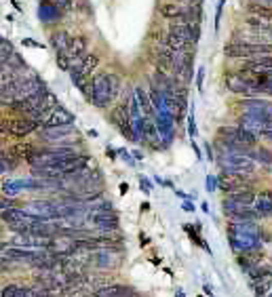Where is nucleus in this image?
<instances>
[{
    "mask_svg": "<svg viewBox=\"0 0 272 297\" xmlns=\"http://www.w3.org/2000/svg\"><path fill=\"white\" fill-rule=\"evenodd\" d=\"M226 234H228L230 249H232L236 255L264 249L261 238H259L257 223H251V221H228Z\"/></svg>",
    "mask_w": 272,
    "mask_h": 297,
    "instance_id": "1",
    "label": "nucleus"
},
{
    "mask_svg": "<svg viewBox=\"0 0 272 297\" xmlns=\"http://www.w3.org/2000/svg\"><path fill=\"white\" fill-rule=\"evenodd\" d=\"M120 93V78L112 72H99L89 83V99L95 108L106 110Z\"/></svg>",
    "mask_w": 272,
    "mask_h": 297,
    "instance_id": "2",
    "label": "nucleus"
},
{
    "mask_svg": "<svg viewBox=\"0 0 272 297\" xmlns=\"http://www.w3.org/2000/svg\"><path fill=\"white\" fill-rule=\"evenodd\" d=\"M224 55L228 59H257L272 55V45L266 43H249V40H232L224 47Z\"/></svg>",
    "mask_w": 272,
    "mask_h": 297,
    "instance_id": "3",
    "label": "nucleus"
},
{
    "mask_svg": "<svg viewBox=\"0 0 272 297\" xmlns=\"http://www.w3.org/2000/svg\"><path fill=\"white\" fill-rule=\"evenodd\" d=\"M221 173L228 175H247L251 177L255 173V160L249 154H238V152H226L221 156Z\"/></svg>",
    "mask_w": 272,
    "mask_h": 297,
    "instance_id": "4",
    "label": "nucleus"
},
{
    "mask_svg": "<svg viewBox=\"0 0 272 297\" xmlns=\"http://www.w3.org/2000/svg\"><path fill=\"white\" fill-rule=\"evenodd\" d=\"M192 59H194V51H181V53H175V59H173V66H171V72H173V78L181 85H188L192 83Z\"/></svg>",
    "mask_w": 272,
    "mask_h": 297,
    "instance_id": "5",
    "label": "nucleus"
},
{
    "mask_svg": "<svg viewBox=\"0 0 272 297\" xmlns=\"http://www.w3.org/2000/svg\"><path fill=\"white\" fill-rule=\"evenodd\" d=\"M224 83H226V89L230 91V93H234V95L243 97V99L261 97V91L255 89L251 83H247V78L240 74V72H228L226 78H224Z\"/></svg>",
    "mask_w": 272,
    "mask_h": 297,
    "instance_id": "6",
    "label": "nucleus"
},
{
    "mask_svg": "<svg viewBox=\"0 0 272 297\" xmlns=\"http://www.w3.org/2000/svg\"><path fill=\"white\" fill-rule=\"evenodd\" d=\"M97 64H99V57H97L95 53L87 55L83 61H80V64H76V66L72 68V83H74L78 89H83V91H87V93H89V87L85 85V80H91V74L95 72Z\"/></svg>",
    "mask_w": 272,
    "mask_h": 297,
    "instance_id": "7",
    "label": "nucleus"
},
{
    "mask_svg": "<svg viewBox=\"0 0 272 297\" xmlns=\"http://www.w3.org/2000/svg\"><path fill=\"white\" fill-rule=\"evenodd\" d=\"M221 209H224V215L228 217V221H251V223H255L259 219L253 207H245V204L234 202L230 198H226L221 202Z\"/></svg>",
    "mask_w": 272,
    "mask_h": 297,
    "instance_id": "8",
    "label": "nucleus"
},
{
    "mask_svg": "<svg viewBox=\"0 0 272 297\" xmlns=\"http://www.w3.org/2000/svg\"><path fill=\"white\" fill-rule=\"evenodd\" d=\"M120 253H123V247H114V249H99L91 253V261L97 270H112L120 263Z\"/></svg>",
    "mask_w": 272,
    "mask_h": 297,
    "instance_id": "9",
    "label": "nucleus"
},
{
    "mask_svg": "<svg viewBox=\"0 0 272 297\" xmlns=\"http://www.w3.org/2000/svg\"><path fill=\"white\" fill-rule=\"evenodd\" d=\"M110 120L112 125L118 127V131L123 133L127 139L133 141V127H131V112H129V104H120L110 112Z\"/></svg>",
    "mask_w": 272,
    "mask_h": 297,
    "instance_id": "10",
    "label": "nucleus"
},
{
    "mask_svg": "<svg viewBox=\"0 0 272 297\" xmlns=\"http://www.w3.org/2000/svg\"><path fill=\"white\" fill-rule=\"evenodd\" d=\"M74 133V127H43L40 129V137L57 143V148H72L70 146V137Z\"/></svg>",
    "mask_w": 272,
    "mask_h": 297,
    "instance_id": "11",
    "label": "nucleus"
},
{
    "mask_svg": "<svg viewBox=\"0 0 272 297\" xmlns=\"http://www.w3.org/2000/svg\"><path fill=\"white\" fill-rule=\"evenodd\" d=\"M238 127H243L251 133H259V135H264L266 131L272 129V116H264V114H243L238 118Z\"/></svg>",
    "mask_w": 272,
    "mask_h": 297,
    "instance_id": "12",
    "label": "nucleus"
},
{
    "mask_svg": "<svg viewBox=\"0 0 272 297\" xmlns=\"http://www.w3.org/2000/svg\"><path fill=\"white\" fill-rule=\"evenodd\" d=\"M238 108H243V114H264L272 116V101L264 97H249V99H240Z\"/></svg>",
    "mask_w": 272,
    "mask_h": 297,
    "instance_id": "13",
    "label": "nucleus"
},
{
    "mask_svg": "<svg viewBox=\"0 0 272 297\" xmlns=\"http://www.w3.org/2000/svg\"><path fill=\"white\" fill-rule=\"evenodd\" d=\"M240 70H247V72H253V74H259L268 80H272V55H266V57H257V59H251V61H245L243 68Z\"/></svg>",
    "mask_w": 272,
    "mask_h": 297,
    "instance_id": "14",
    "label": "nucleus"
},
{
    "mask_svg": "<svg viewBox=\"0 0 272 297\" xmlns=\"http://www.w3.org/2000/svg\"><path fill=\"white\" fill-rule=\"evenodd\" d=\"M87 49H89V43H87V38L85 36H76V38H72V43H70V47H68V51H66V57H68V61L72 66H76V64H80L85 57H87Z\"/></svg>",
    "mask_w": 272,
    "mask_h": 297,
    "instance_id": "15",
    "label": "nucleus"
},
{
    "mask_svg": "<svg viewBox=\"0 0 272 297\" xmlns=\"http://www.w3.org/2000/svg\"><path fill=\"white\" fill-rule=\"evenodd\" d=\"M253 209H255L259 219H270L272 217V188L257 192V198H255Z\"/></svg>",
    "mask_w": 272,
    "mask_h": 297,
    "instance_id": "16",
    "label": "nucleus"
},
{
    "mask_svg": "<svg viewBox=\"0 0 272 297\" xmlns=\"http://www.w3.org/2000/svg\"><path fill=\"white\" fill-rule=\"evenodd\" d=\"M74 122V114L70 110H66L64 106H57L49 118L45 120V127H70Z\"/></svg>",
    "mask_w": 272,
    "mask_h": 297,
    "instance_id": "17",
    "label": "nucleus"
},
{
    "mask_svg": "<svg viewBox=\"0 0 272 297\" xmlns=\"http://www.w3.org/2000/svg\"><path fill=\"white\" fill-rule=\"evenodd\" d=\"M261 257H264V251H251V253L236 255V263H238L240 270L249 274L251 270H255L259 263H264V261H261Z\"/></svg>",
    "mask_w": 272,
    "mask_h": 297,
    "instance_id": "18",
    "label": "nucleus"
},
{
    "mask_svg": "<svg viewBox=\"0 0 272 297\" xmlns=\"http://www.w3.org/2000/svg\"><path fill=\"white\" fill-rule=\"evenodd\" d=\"M129 293H131V289H129L127 284L112 282V284L102 286V289H95L89 297H131Z\"/></svg>",
    "mask_w": 272,
    "mask_h": 297,
    "instance_id": "19",
    "label": "nucleus"
},
{
    "mask_svg": "<svg viewBox=\"0 0 272 297\" xmlns=\"http://www.w3.org/2000/svg\"><path fill=\"white\" fill-rule=\"evenodd\" d=\"M40 125L34 120H30V118H13L11 120V135L15 137H26L30 135L32 131H36Z\"/></svg>",
    "mask_w": 272,
    "mask_h": 297,
    "instance_id": "20",
    "label": "nucleus"
},
{
    "mask_svg": "<svg viewBox=\"0 0 272 297\" xmlns=\"http://www.w3.org/2000/svg\"><path fill=\"white\" fill-rule=\"evenodd\" d=\"M135 99H137V104H139V108H142V112H144V116H150V118H154V106H152V99H150V95L146 93V91L142 89V87H137L135 89V95H133Z\"/></svg>",
    "mask_w": 272,
    "mask_h": 297,
    "instance_id": "21",
    "label": "nucleus"
},
{
    "mask_svg": "<svg viewBox=\"0 0 272 297\" xmlns=\"http://www.w3.org/2000/svg\"><path fill=\"white\" fill-rule=\"evenodd\" d=\"M95 223V230L97 232H104V234H112L118 230V215H110V217H99L93 219Z\"/></svg>",
    "mask_w": 272,
    "mask_h": 297,
    "instance_id": "22",
    "label": "nucleus"
},
{
    "mask_svg": "<svg viewBox=\"0 0 272 297\" xmlns=\"http://www.w3.org/2000/svg\"><path fill=\"white\" fill-rule=\"evenodd\" d=\"M51 43H53V49L57 51V53H66L70 43H72V38H70L68 32H64V30H59L57 34L51 36Z\"/></svg>",
    "mask_w": 272,
    "mask_h": 297,
    "instance_id": "23",
    "label": "nucleus"
},
{
    "mask_svg": "<svg viewBox=\"0 0 272 297\" xmlns=\"http://www.w3.org/2000/svg\"><path fill=\"white\" fill-rule=\"evenodd\" d=\"M184 11H186V9L179 7V5H175V3H169V5L160 7V15L167 17V19H173V22H177V19L184 17Z\"/></svg>",
    "mask_w": 272,
    "mask_h": 297,
    "instance_id": "24",
    "label": "nucleus"
},
{
    "mask_svg": "<svg viewBox=\"0 0 272 297\" xmlns=\"http://www.w3.org/2000/svg\"><path fill=\"white\" fill-rule=\"evenodd\" d=\"M15 53L13 51V47H11V43H9V40H0V64H7L9 61V57H11Z\"/></svg>",
    "mask_w": 272,
    "mask_h": 297,
    "instance_id": "25",
    "label": "nucleus"
},
{
    "mask_svg": "<svg viewBox=\"0 0 272 297\" xmlns=\"http://www.w3.org/2000/svg\"><path fill=\"white\" fill-rule=\"evenodd\" d=\"M26 289H22L19 284H7L3 289V297H24Z\"/></svg>",
    "mask_w": 272,
    "mask_h": 297,
    "instance_id": "26",
    "label": "nucleus"
},
{
    "mask_svg": "<svg viewBox=\"0 0 272 297\" xmlns=\"http://www.w3.org/2000/svg\"><path fill=\"white\" fill-rule=\"evenodd\" d=\"M255 158H259V162H264V165H272V152H268L266 148L255 150Z\"/></svg>",
    "mask_w": 272,
    "mask_h": 297,
    "instance_id": "27",
    "label": "nucleus"
},
{
    "mask_svg": "<svg viewBox=\"0 0 272 297\" xmlns=\"http://www.w3.org/2000/svg\"><path fill=\"white\" fill-rule=\"evenodd\" d=\"M188 133H190V137H192V139L196 137V133H198V131H196V120H194V114H190V116H188Z\"/></svg>",
    "mask_w": 272,
    "mask_h": 297,
    "instance_id": "28",
    "label": "nucleus"
},
{
    "mask_svg": "<svg viewBox=\"0 0 272 297\" xmlns=\"http://www.w3.org/2000/svg\"><path fill=\"white\" fill-rule=\"evenodd\" d=\"M57 64H59V68L62 70H70V61H68V57H66V53H57Z\"/></svg>",
    "mask_w": 272,
    "mask_h": 297,
    "instance_id": "29",
    "label": "nucleus"
},
{
    "mask_svg": "<svg viewBox=\"0 0 272 297\" xmlns=\"http://www.w3.org/2000/svg\"><path fill=\"white\" fill-rule=\"evenodd\" d=\"M9 209H15V202L9 200V198H0V213H5Z\"/></svg>",
    "mask_w": 272,
    "mask_h": 297,
    "instance_id": "30",
    "label": "nucleus"
},
{
    "mask_svg": "<svg viewBox=\"0 0 272 297\" xmlns=\"http://www.w3.org/2000/svg\"><path fill=\"white\" fill-rule=\"evenodd\" d=\"M205 188H207V192H213V190L217 188V177H207Z\"/></svg>",
    "mask_w": 272,
    "mask_h": 297,
    "instance_id": "31",
    "label": "nucleus"
},
{
    "mask_svg": "<svg viewBox=\"0 0 272 297\" xmlns=\"http://www.w3.org/2000/svg\"><path fill=\"white\" fill-rule=\"evenodd\" d=\"M139 186L144 188V192H146V194H150V188H152V186H150V181H148L146 177H139Z\"/></svg>",
    "mask_w": 272,
    "mask_h": 297,
    "instance_id": "32",
    "label": "nucleus"
},
{
    "mask_svg": "<svg viewBox=\"0 0 272 297\" xmlns=\"http://www.w3.org/2000/svg\"><path fill=\"white\" fill-rule=\"evenodd\" d=\"M261 93H264V95H270V97H272V80H268V83H266L264 87H261Z\"/></svg>",
    "mask_w": 272,
    "mask_h": 297,
    "instance_id": "33",
    "label": "nucleus"
},
{
    "mask_svg": "<svg viewBox=\"0 0 272 297\" xmlns=\"http://www.w3.org/2000/svg\"><path fill=\"white\" fill-rule=\"evenodd\" d=\"M181 209H184L186 213H192V211H196V209H194V204L190 202V200H184V204H181Z\"/></svg>",
    "mask_w": 272,
    "mask_h": 297,
    "instance_id": "34",
    "label": "nucleus"
},
{
    "mask_svg": "<svg viewBox=\"0 0 272 297\" xmlns=\"http://www.w3.org/2000/svg\"><path fill=\"white\" fill-rule=\"evenodd\" d=\"M203 76H205V70L200 68V70H198V76H196V87H198V89H203Z\"/></svg>",
    "mask_w": 272,
    "mask_h": 297,
    "instance_id": "35",
    "label": "nucleus"
},
{
    "mask_svg": "<svg viewBox=\"0 0 272 297\" xmlns=\"http://www.w3.org/2000/svg\"><path fill=\"white\" fill-rule=\"evenodd\" d=\"M72 5V0H55V7H62V9H68Z\"/></svg>",
    "mask_w": 272,
    "mask_h": 297,
    "instance_id": "36",
    "label": "nucleus"
},
{
    "mask_svg": "<svg viewBox=\"0 0 272 297\" xmlns=\"http://www.w3.org/2000/svg\"><path fill=\"white\" fill-rule=\"evenodd\" d=\"M120 156H123V158H125V160L129 162V165H133V160H131V156L127 154V152H125V150H120Z\"/></svg>",
    "mask_w": 272,
    "mask_h": 297,
    "instance_id": "37",
    "label": "nucleus"
},
{
    "mask_svg": "<svg viewBox=\"0 0 272 297\" xmlns=\"http://www.w3.org/2000/svg\"><path fill=\"white\" fill-rule=\"evenodd\" d=\"M175 196H179V198H184V200H186V198H188V194H186V192H181V190H175Z\"/></svg>",
    "mask_w": 272,
    "mask_h": 297,
    "instance_id": "38",
    "label": "nucleus"
},
{
    "mask_svg": "<svg viewBox=\"0 0 272 297\" xmlns=\"http://www.w3.org/2000/svg\"><path fill=\"white\" fill-rule=\"evenodd\" d=\"M261 137H264V139H268V141H272V129H270V131H266Z\"/></svg>",
    "mask_w": 272,
    "mask_h": 297,
    "instance_id": "39",
    "label": "nucleus"
},
{
    "mask_svg": "<svg viewBox=\"0 0 272 297\" xmlns=\"http://www.w3.org/2000/svg\"><path fill=\"white\" fill-rule=\"evenodd\" d=\"M207 156H209V160H213V152H211V146H209V143H207Z\"/></svg>",
    "mask_w": 272,
    "mask_h": 297,
    "instance_id": "40",
    "label": "nucleus"
},
{
    "mask_svg": "<svg viewBox=\"0 0 272 297\" xmlns=\"http://www.w3.org/2000/svg\"><path fill=\"white\" fill-rule=\"evenodd\" d=\"M203 291H205L207 295H213V289H211V286H209V284H205V286H203Z\"/></svg>",
    "mask_w": 272,
    "mask_h": 297,
    "instance_id": "41",
    "label": "nucleus"
},
{
    "mask_svg": "<svg viewBox=\"0 0 272 297\" xmlns=\"http://www.w3.org/2000/svg\"><path fill=\"white\" fill-rule=\"evenodd\" d=\"M120 192H123V194L129 192V186H127V183H120Z\"/></svg>",
    "mask_w": 272,
    "mask_h": 297,
    "instance_id": "42",
    "label": "nucleus"
},
{
    "mask_svg": "<svg viewBox=\"0 0 272 297\" xmlns=\"http://www.w3.org/2000/svg\"><path fill=\"white\" fill-rule=\"evenodd\" d=\"M142 211H144V213H148V211H150V204H148V202H144V204H142Z\"/></svg>",
    "mask_w": 272,
    "mask_h": 297,
    "instance_id": "43",
    "label": "nucleus"
},
{
    "mask_svg": "<svg viewBox=\"0 0 272 297\" xmlns=\"http://www.w3.org/2000/svg\"><path fill=\"white\" fill-rule=\"evenodd\" d=\"M188 3H190V5H198V3H200V0H188Z\"/></svg>",
    "mask_w": 272,
    "mask_h": 297,
    "instance_id": "44",
    "label": "nucleus"
},
{
    "mask_svg": "<svg viewBox=\"0 0 272 297\" xmlns=\"http://www.w3.org/2000/svg\"><path fill=\"white\" fill-rule=\"evenodd\" d=\"M175 297H186V295H184V291H177V295H175Z\"/></svg>",
    "mask_w": 272,
    "mask_h": 297,
    "instance_id": "45",
    "label": "nucleus"
},
{
    "mask_svg": "<svg viewBox=\"0 0 272 297\" xmlns=\"http://www.w3.org/2000/svg\"><path fill=\"white\" fill-rule=\"evenodd\" d=\"M268 36H270V38H272V26H270V30H268Z\"/></svg>",
    "mask_w": 272,
    "mask_h": 297,
    "instance_id": "46",
    "label": "nucleus"
},
{
    "mask_svg": "<svg viewBox=\"0 0 272 297\" xmlns=\"http://www.w3.org/2000/svg\"><path fill=\"white\" fill-rule=\"evenodd\" d=\"M198 297H203V295H198Z\"/></svg>",
    "mask_w": 272,
    "mask_h": 297,
    "instance_id": "47",
    "label": "nucleus"
}]
</instances>
